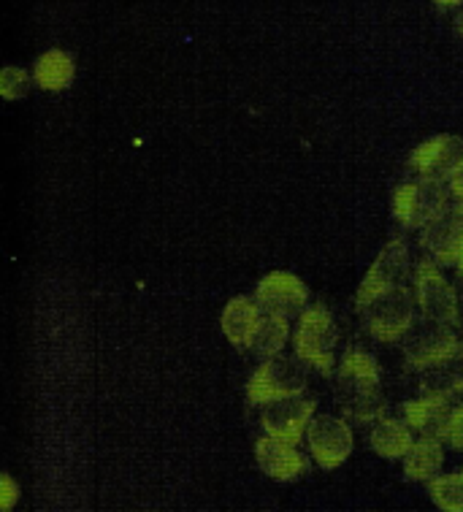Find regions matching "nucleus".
<instances>
[{
    "label": "nucleus",
    "instance_id": "f257e3e1",
    "mask_svg": "<svg viewBox=\"0 0 463 512\" xmlns=\"http://www.w3.org/2000/svg\"><path fill=\"white\" fill-rule=\"evenodd\" d=\"M339 401L350 418L369 423L385 412V396L380 388V366L358 347L347 350L339 369Z\"/></svg>",
    "mask_w": 463,
    "mask_h": 512
},
{
    "label": "nucleus",
    "instance_id": "f03ea898",
    "mask_svg": "<svg viewBox=\"0 0 463 512\" xmlns=\"http://www.w3.org/2000/svg\"><path fill=\"white\" fill-rule=\"evenodd\" d=\"M336 345H339V331H336L331 312L323 304L306 307L301 312V320H298L296 336H293L298 358L325 377H331L334 374Z\"/></svg>",
    "mask_w": 463,
    "mask_h": 512
},
{
    "label": "nucleus",
    "instance_id": "7ed1b4c3",
    "mask_svg": "<svg viewBox=\"0 0 463 512\" xmlns=\"http://www.w3.org/2000/svg\"><path fill=\"white\" fill-rule=\"evenodd\" d=\"M306 391V369L296 358L274 355L258 372L252 374L247 385V396L255 407H266L271 401L288 399V396H301Z\"/></svg>",
    "mask_w": 463,
    "mask_h": 512
},
{
    "label": "nucleus",
    "instance_id": "20e7f679",
    "mask_svg": "<svg viewBox=\"0 0 463 512\" xmlns=\"http://www.w3.org/2000/svg\"><path fill=\"white\" fill-rule=\"evenodd\" d=\"M415 304L417 298H412V290L404 285L374 298L369 307L363 309L369 334L380 342H399L415 323Z\"/></svg>",
    "mask_w": 463,
    "mask_h": 512
},
{
    "label": "nucleus",
    "instance_id": "39448f33",
    "mask_svg": "<svg viewBox=\"0 0 463 512\" xmlns=\"http://www.w3.org/2000/svg\"><path fill=\"white\" fill-rule=\"evenodd\" d=\"M445 206V182H436V179L409 182L393 193V212L399 217V223L407 228H426L431 220L445 215Z\"/></svg>",
    "mask_w": 463,
    "mask_h": 512
},
{
    "label": "nucleus",
    "instance_id": "423d86ee",
    "mask_svg": "<svg viewBox=\"0 0 463 512\" xmlns=\"http://www.w3.org/2000/svg\"><path fill=\"white\" fill-rule=\"evenodd\" d=\"M407 271H409L407 244L401 242V239H393V242L382 247V252L377 255V261L371 263L369 274H366V280L361 282L358 296H355V307L363 312L374 298H380L382 293H388V290L393 288H401V285H404V277H407Z\"/></svg>",
    "mask_w": 463,
    "mask_h": 512
},
{
    "label": "nucleus",
    "instance_id": "0eeeda50",
    "mask_svg": "<svg viewBox=\"0 0 463 512\" xmlns=\"http://www.w3.org/2000/svg\"><path fill=\"white\" fill-rule=\"evenodd\" d=\"M415 298L428 323L453 326L458 320V296L453 285L439 274L431 261H420L415 269Z\"/></svg>",
    "mask_w": 463,
    "mask_h": 512
},
{
    "label": "nucleus",
    "instance_id": "6e6552de",
    "mask_svg": "<svg viewBox=\"0 0 463 512\" xmlns=\"http://www.w3.org/2000/svg\"><path fill=\"white\" fill-rule=\"evenodd\" d=\"M309 453L323 469H336L347 461L352 453V431L344 420L334 415H320L306 429Z\"/></svg>",
    "mask_w": 463,
    "mask_h": 512
},
{
    "label": "nucleus",
    "instance_id": "1a4fd4ad",
    "mask_svg": "<svg viewBox=\"0 0 463 512\" xmlns=\"http://www.w3.org/2000/svg\"><path fill=\"white\" fill-rule=\"evenodd\" d=\"M463 163V139L458 136H436V139L420 144L409 158V166L415 168L420 179H436L447 182Z\"/></svg>",
    "mask_w": 463,
    "mask_h": 512
},
{
    "label": "nucleus",
    "instance_id": "9d476101",
    "mask_svg": "<svg viewBox=\"0 0 463 512\" xmlns=\"http://www.w3.org/2000/svg\"><path fill=\"white\" fill-rule=\"evenodd\" d=\"M309 290L298 277L285 274V271H274L269 277H263L255 290V301L266 315L274 317H293L304 309Z\"/></svg>",
    "mask_w": 463,
    "mask_h": 512
},
{
    "label": "nucleus",
    "instance_id": "9b49d317",
    "mask_svg": "<svg viewBox=\"0 0 463 512\" xmlns=\"http://www.w3.org/2000/svg\"><path fill=\"white\" fill-rule=\"evenodd\" d=\"M312 412H315V399H304V393L271 401L263 412V431L271 437L298 442L312 423Z\"/></svg>",
    "mask_w": 463,
    "mask_h": 512
},
{
    "label": "nucleus",
    "instance_id": "f8f14e48",
    "mask_svg": "<svg viewBox=\"0 0 463 512\" xmlns=\"http://www.w3.org/2000/svg\"><path fill=\"white\" fill-rule=\"evenodd\" d=\"M458 353H463L461 339L450 331V326H442V323H434V326H426L423 331L412 334V339L404 347V355L415 369L442 364Z\"/></svg>",
    "mask_w": 463,
    "mask_h": 512
},
{
    "label": "nucleus",
    "instance_id": "ddd939ff",
    "mask_svg": "<svg viewBox=\"0 0 463 512\" xmlns=\"http://www.w3.org/2000/svg\"><path fill=\"white\" fill-rule=\"evenodd\" d=\"M423 247L436 258V263L450 266L461 258L463 250V204L453 212H445L423 228Z\"/></svg>",
    "mask_w": 463,
    "mask_h": 512
},
{
    "label": "nucleus",
    "instance_id": "4468645a",
    "mask_svg": "<svg viewBox=\"0 0 463 512\" xmlns=\"http://www.w3.org/2000/svg\"><path fill=\"white\" fill-rule=\"evenodd\" d=\"M255 458H258L260 469L279 483H290L306 472V458L296 450V442L271 437V434L255 445Z\"/></svg>",
    "mask_w": 463,
    "mask_h": 512
},
{
    "label": "nucleus",
    "instance_id": "2eb2a0df",
    "mask_svg": "<svg viewBox=\"0 0 463 512\" xmlns=\"http://www.w3.org/2000/svg\"><path fill=\"white\" fill-rule=\"evenodd\" d=\"M450 412L453 410L447 407V396H431V393H426L423 399L404 404V420L409 423V429L417 431L420 437H447Z\"/></svg>",
    "mask_w": 463,
    "mask_h": 512
},
{
    "label": "nucleus",
    "instance_id": "dca6fc26",
    "mask_svg": "<svg viewBox=\"0 0 463 512\" xmlns=\"http://www.w3.org/2000/svg\"><path fill=\"white\" fill-rule=\"evenodd\" d=\"M260 312L258 301L252 298H231L223 309V317H220V326H223L228 342L236 347H250L252 336L260 326Z\"/></svg>",
    "mask_w": 463,
    "mask_h": 512
},
{
    "label": "nucleus",
    "instance_id": "f3484780",
    "mask_svg": "<svg viewBox=\"0 0 463 512\" xmlns=\"http://www.w3.org/2000/svg\"><path fill=\"white\" fill-rule=\"evenodd\" d=\"M445 464V450L439 437H420L404 456L407 480H434Z\"/></svg>",
    "mask_w": 463,
    "mask_h": 512
},
{
    "label": "nucleus",
    "instance_id": "a211bd4d",
    "mask_svg": "<svg viewBox=\"0 0 463 512\" xmlns=\"http://www.w3.org/2000/svg\"><path fill=\"white\" fill-rule=\"evenodd\" d=\"M412 445L415 442H412V429L407 420L401 423L393 418H380L371 429V447L382 458H404Z\"/></svg>",
    "mask_w": 463,
    "mask_h": 512
},
{
    "label": "nucleus",
    "instance_id": "6ab92c4d",
    "mask_svg": "<svg viewBox=\"0 0 463 512\" xmlns=\"http://www.w3.org/2000/svg\"><path fill=\"white\" fill-rule=\"evenodd\" d=\"M420 388L431 396H453L463 391V353L447 358L442 364H434L423 369Z\"/></svg>",
    "mask_w": 463,
    "mask_h": 512
},
{
    "label": "nucleus",
    "instance_id": "aec40b11",
    "mask_svg": "<svg viewBox=\"0 0 463 512\" xmlns=\"http://www.w3.org/2000/svg\"><path fill=\"white\" fill-rule=\"evenodd\" d=\"M74 60L71 55H65L63 49H49L36 60V82L44 90H65L68 84L74 82Z\"/></svg>",
    "mask_w": 463,
    "mask_h": 512
},
{
    "label": "nucleus",
    "instance_id": "412c9836",
    "mask_svg": "<svg viewBox=\"0 0 463 512\" xmlns=\"http://www.w3.org/2000/svg\"><path fill=\"white\" fill-rule=\"evenodd\" d=\"M290 336V328H288V317H274V315H266L260 320L258 331L252 336V353L260 355V358H274L279 355V350L285 347Z\"/></svg>",
    "mask_w": 463,
    "mask_h": 512
},
{
    "label": "nucleus",
    "instance_id": "4be33fe9",
    "mask_svg": "<svg viewBox=\"0 0 463 512\" xmlns=\"http://www.w3.org/2000/svg\"><path fill=\"white\" fill-rule=\"evenodd\" d=\"M431 499L439 510L463 512V472L431 480Z\"/></svg>",
    "mask_w": 463,
    "mask_h": 512
},
{
    "label": "nucleus",
    "instance_id": "5701e85b",
    "mask_svg": "<svg viewBox=\"0 0 463 512\" xmlns=\"http://www.w3.org/2000/svg\"><path fill=\"white\" fill-rule=\"evenodd\" d=\"M28 93V74L17 66H6L0 74V95L6 101H17Z\"/></svg>",
    "mask_w": 463,
    "mask_h": 512
},
{
    "label": "nucleus",
    "instance_id": "b1692460",
    "mask_svg": "<svg viewBox=\"0 0 463 512\" xmlns=\"http://www.w3.org/2000/svg\"><path fill=\"white\" fill-rule=\"evenodd\" d=\"M447 442L455 447V450H461L463 453V404L461 407H455L450 412V423H447Z\"/></svg>",
    "mask_w": 463,
    "mask_h": 512
},
{
    "label": "nucleus",
    "instance_id": "393cba45",
    "mask_svg": "<svg viewBox=\"0 0 463 512\" xmlns=\"http://www.w3.org/2000/svg\"><path fill=\"white\" fill-rule=\"evenodd\" d=\"M17 496H19V488L14 483V477L11 475H3L0 477V510L9 512L14 504H17Z\"/></svg>",
    "mask_w": 463,
    "mask_h": 512
},
{
    "label": "nucleus",
    "instance_id": "a878e982",
    "mask_svg": "<svg viewBox=\"0 0 463 512\" xmlns=\"http://www.w3.org/2000/svg\"><path fill=\"white\" fill-rule=\"evenodd\" d=\"M450 190H453L455 201H458V204H463V163H461V168H458V171L453 174V179H450Z\"/></svg>",
    "mask_w": 463,
    "mask_h": 512
},
{
    "label": "nucleus",
    "instance_id": "bb28decb",
    "mask_svg": "<svg viewBox=\"0 0 463 512\" xmlns=\"http://www.w3.org/2000/svg\"><path fill=\"white\" fill-rule=\"evenodd\" d=\"M439 6H455V3H461V0H436Z\"/></svg>",
    "mask_w": 463,
    "mask_h": 512
},
{
    "label": "nucleus",
    "instance_id": "cd10ccee",
    "mask_svg": "<svg viewBox=\"0 0 463 512\" xmlns=\"http://www.w3.org/2000/svg\"><path fill=\"white\" fill-rule=\"evenodd\" d=\"M458 269H461V274H463V250H461V258H458Z\"/></svg>",
    "mask_w": 463,
    "mask_h": 512
},
{
    "label": "nucleus",
    "instance_id": "c85d7f7f",
    "mask_svg": "<svg viewBox=\"0 0 463 512\" xmlns=\"http://www.w3.org/2000/svg\"><path fill=\"white\" fill-rule=\"evenodd\" d=\"M458 30H461V36H463V14H461V19H458Z\"/></svg>",
    "mask_w": 463,
    "mask_h": 512
},
{
    "label": "nucleus",
    "instance_id": "c756f323",
    "mask_svg": "<svg viewBox=\"0 0 463 512\" xmlns=\"http://www.w3.org/2000/svg\"><path fill=\"white\" fill-rule=\"evenodd\" d=\"M461 404H463V391H461Z\"/></svg>",
    "mask_w": 463,
    "mask_h": 512
}]
</instances>
